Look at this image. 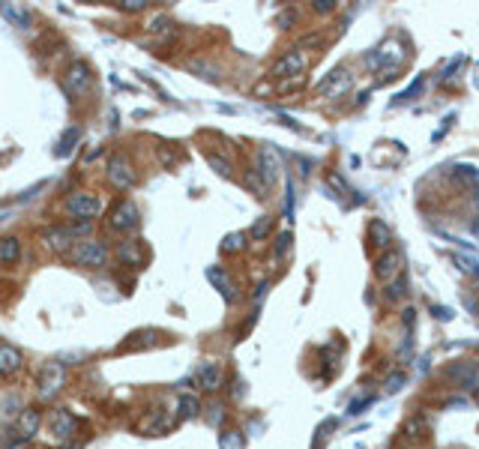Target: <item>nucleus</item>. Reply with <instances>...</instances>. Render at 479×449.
Listing matches in <instances>:
<instances>
[{"instance_id":"nucleus-18","label":"nucleus","mask_w":479,"mask_h":449,"mask_svg":"<svg viewBox=\"0 0 479 449\" xmlns=\"http://www.w3.org/2000/svg\"><path fill=\"white\" fill-rule=\"evenodd\" d=\"M201 413V402H198V395H180L177 398V416L180 419H192Z\"/></svg>"},{"instance_id":"nucleus-25","label":"nucleus","mask_w":479,"mask_h":449,"mask_svg":"<svg viewBox=\"0 0 479 449\" xmlns=\"http://www.w3.org/2000/svg\"><path fill=\"white\" fill-rule=\"evenodd\" d=\"M210 165H213V168H216V174H222V177H231V174H234L231 162H228V159H219L216 153H210Z\"/></svg>"},{"instance_id":"nucleus-15","label":"nucleus","mask_w":479,"mask_h":449,"mask_svg":"<svg viewBox=\"0 0 479 449\" xmlns=\"http://www.w3.org/2000/svg\"><path fill=\"white\" fill-rule=\"evenodd\" d=\"M45 243L52 252H63V249H69V243H75V234H72V228H52V231L45 234Z\"/></svg>"},{"instance_id":"nucleus-6","label":"nucleus","mask_w":479,"mask_h":449,"mask_svg":"<svg viewBox=\"0 0 479 449\" xmlns=\"http://www.w3.org/2000/svg\"><path fill=\"white\" fill-rule=\"evenodd\" d=\"M402 267H405V255L398 252V249H393V252L377 258L375 273H377V278H384V282H393V278H402Z\"/></svg>"},{"instance_id":"nucleus-7","label":"nucleus","mask_w":479,"mask_h":449,"mask_svg":"<svg viewBox=\"0 0 479 449\" xmlns=\"http://www.w3.org/2000/svg\"><path fill=\"white\" fill-rule=\"evenodd\" d=\"M60 389H63V368H60L57 363H48L42 372H39V395L54 398Z\"/></svg>"},{"instance_id":"nucleus-30","label":"nucleus","mask_w":479,"mask_h":449,"mask_svg":"<svg viewBox=\"0 0 479 449\" xmlns=\"http://www.w3.org/2000/svg\"><path fill=\"white\" fill-rule=\"evenodd\" d=\"M288 246H291V234H282L278 237V243H276V258H282L288 252Z\"/></svg>"},{"instance_id":"nucleus-4","label":"nucleus","mask_w":479,"mask_h":449,"mask_svg":"<svg viewBox=\"0 0 479 449\" xmlns=\"http://www.w3.org/2000/svg\"><path fill=\"white\" fill-rule=\"evenodd\" d=\"M66 210L75 219H93V216H99V210H102V201H99L96 195H90V192H75L66 201Z\"/></svg>"},{"instance_id":"nucleus-16","label":"nucleus","mask_w":479,"mask_h":449,"mask_svg":"<svg viewBox=\"0 0 479 449\" xmlns=\"http://www.w3.org/2000/svg\"><path fill=\"white\" fill-rule=\"evenodd\" d=\"M0 13H3V18H9L15 27H27L30 24V9L24 6H18V3H0Z\"/></svg>"},{"instance_id":"nucleus-28","label":"nucleus","mask_w":479,"mask_h":449,"mask_svg":"<svg viewBox=\"0 0 479 449\" xmlns=\"http://www.w3.org/2000/svg\"><path fill=\"white\" fill-rule=\"evenodd\" d=\"M405 432H407V437H423L419 432H425V419H423V416L411 419V423H407V428H405Z\"/></svg>"},{"instance_id":"nucleus-36","label":"nucleus","mask_w":479,"mask_h":449,"mask_svg":"<svg viewBox=\"0 0 479 449\" xmlns=\"http://www.w3.org/2000/svg\"><path fill=\"white\" fill-rule=\"evenodd\" d=\"M476 402H479V395H476Z\"/></svg>"},{"instance_id":"nucleus-17","label":"nucleus","mask_w":479,"mask_h":449,"mask_svg":"<svg viewBox=\"0 0 479 449\" xmlns=\"http://www.w3.org/2000/svg\"><path fill=\"white\" fill-rule=\"evenodd\" d=\"M18 258H22V243H18V237L0 239V264H15Z\"/></svg>"},{"instance_id":"nucleus-32","label":"nucleus","mask_w":479,"mask_h":449,"mask_svg":"<svg viewBox=\"0 0 479 449\" xmlns=\"http://www.w3.org/2000/svg\"><path fill=\"white\" fill-rule=\"evenodd\" d=\"M402 384H405V375H393V377L386 381V389H398Z\"/></svg>"},{"instance_id":"nucleus-5","label":"nucleus","mask_w":479,"mask_h":449,"mask_svg":"<svg viewBox=\"0 0 479 449\" xmlns=\"http://www.w3.org/2000/svg\"><path fill=\"white\" fill-rule=\"evenodd\" d=\"M90 87H93L90 66L81 63V60H75V63L69 66V72H66V90H69V93H75V96H81V93H87Z\"/></svg>"},{"instance_id":"nucleus-35","label":"nucleus","mask_w":479,"mask_h":449,"mask_svg":"<svg viewBox=\"0 0 479 449\" xmlns=\"http://www.w3.org/2000/svg\"><path fill=\"white\" fill-rule=\"evenodd\" d=\"M0 449H6V443H3V441H0Z\"/></svg>"},{"instance_id":"nucleus-33","label":"nucleus","mask_w":479,"mask_h":449,"mask_svg":"<svg viewBox=\"0 0 479 449\" xmlns=\"http://www.w3.org/2000/svg\"><path fill=\"white\" fill-rule=\"evenodd\" d=\"M333 6H336L333 0H317V3H315V9H321V13H329Z\"/></svg>"},{"instance_id":"nucleus-27","label":"nucleus","mask_w":479,"mask_h":449,"mask_svg":"<svg viewBox=\"0 0 479 449\" xmlns=\"http://www.w3.org/2000/svg\"><path fill=\"white\" fill-rule=\"evenodd\" d=\"M458 180H464V183L476 186V183H479V174H476V168H471V165H462V168H458Z\"/></svg>"},{"instance_id":"nucleus-21","label":"nucleus","mask_w":479,"mask_h":449,"mask_svg":"<svg viewBox=\"0 0 479 449\" xmlns=\"http://www.w3.org/2000/svg\"><path fill=\"white\" fill-rule=\"evenodd\" d=\"M449 375L464 377V381H467V386H479V368H473V365H455Z\"/></svg>"},{"instance_id":"nucleus-10","label":"nucleus","mask_w":479,"mask_h":449,"mask_svg":"<svg viewBox=\"0 0 479 449\" xmlns=\"http://www.w3.org/2000/svg\"><path fill=\"white\" fill-rule=\"evenodd\" d=\"M75 416L69 411H52V419H48V428H52V434L57 441H69V437L75 434Z\"/></svg>"},{"instance_id":"nucleus-22","label":"nucleus","mask_w":479,"mask_h":449,"mask_svg":"<svg viewBox=\"0 0 479 449\" xmlns=\"http://www.w3.org/2000/svg\"><path fill=\"white\" fill-rule=\"evenodd\" d=\"M210 278H213V282L222 287V294H225V299L228 303H234V285L228 282V276L225 273H219V269H210Z\"/></svg>"},{"instance_id":"nucleus-19","label":"nucleus","mask_w":479,"mask_h":449,"mask_svg":"<svg viewBox=\"0 0 479 449\" xmlns=\"http://www.w3.org/2000/svg\"><path fill=\"white\" fill-rule=\"evenodd\" d=\"M78 138H81V129H78V126L66 129V132H63V138H60V141H57V150H54V153H57L60 159H63V156H69V153H72V147L78 144Z\"/></svg>"},{"instance_id":"nucleus-31","label":"nucleus","mask_w":479,"mask_h":449,"mask_svg":"<svg viewBox=\"0 0 479 449\" xmlns=\"http://www.w3.org/2000/svg\"><path fill=\"white\" fill-rule=\"evenodd\" d=\"M120 6L129 9V13H138V9H144L147 3H144V0H126V3H120Z\"/></svg>"},{"instance_id":"nucleus-1","label":"nucleus","mask_w":479,"mask_h":449,"mask_svg":"<svg viewBox=\"0 0 479 449\" xmlns=\"http://www.w3.org/2000/svg\"><path fill=\"white\" fill-rule=\"evenodd\" d=\"M72 261L78 267L99 269L108 264V249H105V243H99V239H84V243H78L72 249Z\"/></svg>"},{"instance_id":"nucleus-29","label":"nucleus","mask_w":479,"mask_h":449,"mask_svg":"<svg viewBox=\"0 0 479 449\" xmlns=\"http://www.w3.org/2000/svg\"><path fill=\"white\" fill-rule=\"evenodd\" d=\"M267 231H269V216H261V222H258V225L252 228V237H255V239H261V237H267Z\"/></svg>"},{"instance_id":"nucleus-20","label":"nucleus","mask_w":479,"mask_h":449,"mask_svg":"<svg viewBox=\"0 0 479 449\" xmlns=\"http://www.w3.org/2000/svg\"><path fill=\"white\" fill-rule=\"evenodd\" d=\"M368 237H372L375 246H386L389 243V228L381 222V219H372V225H368Z\"/></svg>"},{"instance_id":"nucleus-14","label":"nucleus","mask_w":479,"mask_h":449,"mask_svg":"<svg viewBox=\"0 0 479 449\" xmlns=\"http://www.w3.org/2000/svg\"><path fill=\"white\" fill-rule=\"evenodd\" d=\"M258 165H261V177L267 180V183H273V180L278 177V171H282V165H278V153L273 147H264L261 153H258Z\"/></svg>"},{"instance_id":"nucleus-13","label":"nucleus","mask_w":479,"mask_h":449,"mask_svg":"<svg viewBox=\"0 0 479 449\" xmlns=\"http://www.w3.org/2000/svg\"><path fill=\"white\" fill-rule=\"evenodd\" d=\"M198 386L207 389V393H216L222 386V365L219 363H204L198 368Z\"/></svg>"},{"instance_id":"nucleus-2","label":"nucleus","mask_w":479,"mask_h":449,"mask_svg":"<svg viewBox=\"0 0 479 449\" xmlns=\"http://www.w3.org/2000/svg\"><path fill=\"white\" fill-rule=\"evenodd\" d=\"M108 228L111 231H120V234H126V231H135L138 228V207L132 201H117L114 210L108 213Z\"/></svg>"},{"instance_id":"nucleus-3","label":"nucleus","mask_w":479,"mask_h":449,"mask_svg":"<svg viewBox=\"0 0 479 449\" xmlns=\"http://www.w3.org/2000/svg\"><path fill=\"white\" fill-rule=\"evenodd\" d=\"M108 180H111L117 189H132L138 177L132 171V165H129V159L117 153V156L108 159Z\"/></svg>"},{"instance_id":"nucleus-34","label":"nucleus","mask_w":479,"mask_h":449,"mask_svg":"<svg viewBox=\"0 0 479 449\" xmlns=\"http://www.w3.org/2000/svg\"><path fill=\"white\" fill-rule=\"evenodd\" d=\"M414 315H416V312H414V308H407V312H405V324H407V326H411V324H414Z\"/></svg>"},{"instance_id":"nucleus-24","label":"nucleus","mask_w":479,"mask_h":449,"mask_svg":"<svg viewBox=\"0 0 479 449\" xmlns=\"http://www.w3.org/2000/svg\"><path fill=\"white\" fill-rule=\"evenodd\" d=\"M219 446L222 449H243V437H240V432H225Z\"/></svg>"},{"instance_id":"nucleus-11","label":"nucleus","mask_w":479,"mask_h":449,"mask_svg":"<svg viewBox=\"0 0 479 449\" xmlns=\"http://www.w3.org/2000/svg\"><path fill=\"white\" fill-rule=\"evenodd\" d=\"M306 69V54L303 52H288L278 63L273 66V75L285 78V75H299Z\"/></svg>"},{"instance_id":"nucleus-8","label":"nucleus","mask_w":479,"mask_h":449,"mask_svg":"<svg viewBox=\"0 0 479 449\" xmlns=\"http://www.w3.org/2000/svg\"><path fill=\"white\" fill-rule=\"evenodd\" d=\"M354 84V75L347 72V69H336V72H329L321 84H317V93L321 96H342L345 90H351Z\"/></svg>"},{"instance_id":"nucleus-12","label":"nucleus","mask_w":479,"mask_h":449,"mask_svg":"<svg viewBox=\"0 0 479 449\" xmlns=\"http://www.w3.org/2000/svg\"><path fill=\"white\" fill-rule=\"evenodd\" d=\"M24 365V359H22V351L13 345H0V375L3 377H13L18 368Z\"/></svg>"},{"instance_id":"nucleus-26","label":"nucleus","mask_w":479,"mask_h":449,"mask_svg":"<svg viewBox=\"0 0 479 449\" xmlns=\"http://www.w3.org/2000/svg\"><path fill=\"white\" fill-rule=\"evenodd\" d=\"M117 255L123 258V261H129V264H138L141 261V255H138V249H135V243H123L117 249Z\"/></svg>"},{"instance_id":"nucleus-9","label":"nucleus","mask_w":479,"mask_h":449,"mask_svg":"<svg viewBox=\"0 0 479 449\" xmlns=\"http://www.w3.org/2000/svg\"><path fill=\"white\" fill-rule=\"evenodd\" d=\"M39 425H42V413H39L36 407H24L15 419V434L22 437V441H30V437L39 434Z\"/></svg>"},{"instance_id":"nucleus-23","label":"nucleus","mask_w":479,"mask_h":449,"mask_svg":"<svg viewBox=\"0 0 479 449\" xmlns=\"http://www.w3.org/2000/svg\"><path fill=\"white\" fill-rule=\"evenodd\" d=\"M246 246V234H228L222 243V252H240Z\"/></svg>"}]
</instances>
